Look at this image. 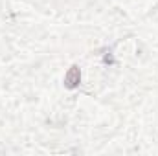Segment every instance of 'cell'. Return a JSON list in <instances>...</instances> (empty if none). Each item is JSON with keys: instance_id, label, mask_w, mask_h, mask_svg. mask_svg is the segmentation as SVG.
Listing matches in <instances>:
<instances>
[{"instance_id": "cell-1", "label": "cell", "mask_w": 158, "mask_h": 156, "mask_svg": "<svg viewBox=\"0 0 158 156\" xmlns=\"http://www.w3.org/2000/svg\"><path fill=\"white\" fill-rule=\"evenodd\" d=\"M79 83H81V72H79V66H70L68 68V72H66V76H64V86L68 88V90H74V88H77Z\"/></svg>"}]
</instances>
